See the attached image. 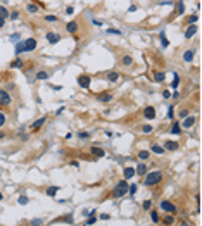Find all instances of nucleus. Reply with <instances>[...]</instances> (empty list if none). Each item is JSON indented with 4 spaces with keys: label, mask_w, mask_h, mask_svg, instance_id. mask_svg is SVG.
Returning a JSON list of instances; mask_svg holds the SVG:
<instances>
[{
    "label": "nucleus",
    "mask_w": 202,
    "mask_h": 226,
    "mask_svg": "<svg viewBox=\"0 0 202 226\" xmlns=\"http://www.w3.org/2000/svg\"><path fill=\"white\" fill-rule=\"evenodd\" d=\"M143 185L145 187H155V185H159L162 181V173L161 171H147L145 174H143Z\"/></svg>",
    "instance_id": "1"
},
{
    "label": "nucleus",
    "mask_w": 202,
    "mask_h": 226,
    "mask_svg": "<svg viewBox=\"0 0 202 226\" xmlns=\"http://www.w3.org/2000/svg\"><path fill=\"white\" fill-rule=\"evenodd\" d=\"M128 193V181L126 179H121L119 183H118V187L112 190V197L114 198H121Z\"/></svg>",
    "instance_id": "2"
},
{
    "label": "nucleus",
    "mask_w": 202,
    "mask_h": 226,
    "mask_svg": "<svg viewBox=\"0 0 202 226\" xmlns=\"http://www.w3.org/2000/svg\"><path fill=\"white\" fill-rule=\"evenodd\" d=\"M12 104V97H10V93L7 90L0 88V107H7Z\"/></svg>",
    "instance_id": "3"
},
{
    "label": "nucleus",
    "mask_w": 202,
    "mask_h": 226,
    "mask_svg": "<svg viewBox=\"0 0 202 226\" xmlns=\"http://www.w3.org/2000/svg\"><path fill=\"white\" fill-rule=\"evenodd\" d=\"M76 81H78V85H80L81 88H90V83H92V76L90 74H80L78 78H76Z\"/></svg>",
    "instance_id": "4"
},
{
    "label": "nucleus",
    "mask_w": 202,
    "mask_h": 226,
    "mask_svg": "<svg viewBox=\"0 0 202 226\" xmlns=\"http://www.w3.org/2000/svg\"><path fill=\"white\" fill-rule=\"evenodd\" d=\"M161 209L164 211V212H168V214H176V206L173 204V202H169V200H161Z\"/></svg>",
    "instance_id": "5"
},
{
    "label": "nucleus",
    "mask_w": 202,
    "mask_h": 226,
    "mask_svg": "<svg viewBox=\"0 0 202 226\" xmlns=\"http://www.w3.org/2000/svg\"><path fill=\"white\" fill-rule=\"evenodd\" d=\"M162 147H164V150H168V152H176V150L180 148V143L174 142V140H166Z\"/></svg>",
    "instance_id": "6"
},
{
    "label": "nucleus",
    "mask_w": 202,
    "mask_h": 226,
    "mask_svg": "<svg viewBox=\"0 0 202 226\" xmlns=\"http://www.w3.org/2000/svg\"><path fill=\"white\" fill-rule=\"evenodd\" d=\"M36 45H38L36 38H26L24 40V52H33L36 49Z\"/></svg>",
    "instance_id": "7"
},
{
    "label": "nucleus",
    "mask_w": 202,
    "mask_h": 226,
    "mask_svg": "<svg viewBox=\"0 0 202 226\" xmlns=\"http://www.w3.org/2000/svg\"><path fill=\"white\" fill-rule=\"evenodd\" d=\"M95 98H97V102L107 104V102H111V100H112V93H111V92H102V93H99Z\"/></svg>",
    "instance_id": "8"
},
{
    "label": "nucleus",
    "mask_w": 202,
    "mask_h": 226,
    "mask_svg": "<svg viewBox=\"0 0 202 226\" xmlns=\"http://www.w3.org/2000/svg\"><path fill=\"white\" fill-rule=\"evenodd\" d=\"M47 41L52 43V45H55L57 41H61V35H59V33H52V31H49V33H47Z\"/></svg>",
    "instance_id": "9"
},
{
    "label": "nucleus",
    "mask_w": 202,
    "mask_h": 226,
    "mask_svg": "<svg viewBox=\"0 0 202 226\" xmlns=\"http://www.w3.org/2000/svg\"><path fill=\"white\" fill-rule=\"evenodd\" d=\"M45 123H47V116H41L40 119H36V121L31 124V129H33V131H38V129L45 124Z\"/></svg>",
    "instance_id": "10"
},
{
    "label": "nucleus",
    "mask_w": 202,
    "mask_h": 226,
    "mask_svg": "<svg viewBox=\"0 0 202 226\" xmlns=\"http://www.w3.org/2000/svg\"><path fill=\"white\" fill-rule=\"evenodd\" d=\"M185 121L182 123V128H187V129H190L195 124V116H187V118H183Z\"/></svg>",
    "instance_id": "11"
},
{
    "label": "nucleus",
    "mask_w": 202,
    "mask_h": 226,
    "mask_svg": "<svg viewBox=\"0 0 202 226\" xmlns=\"http://www.w3.org/2000/svg\"><path fill=\"white\" fill-rule=\"evenodd\" d=\"M78 30H80V24H78L76 21H71V23H68V24H66V31H68V33H71V35H74Z\"/></svg>",
    "instance_id": "12"
},
{
    "label": "nucleus",
    "mask_w": 202,
    "mask_h": 226,
    "mask_svg": "<svg viewBox=\"0 0 202 226\" xmlns=\"http://www.w3.org/2000/svg\"><path fill=\"white\" fill-rule=\"evenodd\" d=\"M123 176H124V179H132V178L135 176V167L126 166L124 169H123Z\"/></svg>",
    "instance_id": "13"
},
{
    "label": "nucleus",
    "mask_w": 202,
    "mask_h": 226,
    "mask_svg": "<svg viewBox=\"0 0 202 226\" xmlns=\"http://www.w3.org/2000/svg\"><path fill=\"white\" fill-rule=\"evenodd\" d=\"M143 116L149 119V121H152V119L155 118V109L152 107V105H149V107L143 109Z\"/></svg>",
    "instance_id": "14"
},
{
    "label": "nucleus",
    "mask_w": 202,
    "mask_h": 226,
    "mask_svg": "<svg viewBox=\"0 0 202 226\" xmlns=\"http://www.w3.org/2000/svg\"><path fill=\"white\" fill-rule=\"evenodd\" d=\"M147 171H149V166H147V164H145V162H140V164H138V166L135 167V173H137V174H138V176H143V174H145V173H147Z\"/></svg>",
    "instance_id": "15"
},
{
    "label": "nucleus",
    "mask_w": 202,
    "mask_h": 226,
    "mask_svg": "<svg viewBox=\"0 0 202 226\" xmlns=\"http://www.w3.org/2000/svg\"><path fill=\"white\" fill-rule=\"evenodd\" d=\"M195 33H197V26H195V24H188V28L185 30V38L190 40Z\"/></svg>",
    "instance_id": "16"
},
{
    "label": "nucleus",
    "mask_w": 202,
    "mask_h": 226,
    "mask_svg": "<svg viewBox=\"0 0 202 226\" xmlns=\"http://www.w3.org/2000/svg\"><path fill=\"white\" fill-rule=\"evenodd\" d=\"M150 154L152 152H149V150H138V152H137V157L140 159L142 162H145V161L150 159Z\"/></svg>",
    "instance_id": "17"
},
{
    "label": "nucleus",
    "mask_w": 202,
    "mask_h": 226,
    "mask_svg": "<svg viewBox=\"0 0 202 226\" xmlns=\"http://www.w3.org/2000/svg\"><path fill=\"white\" fill-rule=\"evenodd\" d=\"M164 79H166V73H164V71H155V73H154V81H155V83H164Z\"/></svg>",
    "instance_id": "18"
},
{
    "label": "nucleus",
    "mask_w": 202,
    "mask_h": 226,
    "mask_svg": "<svg viewBox=\"0 0 202 226\" xmlns=\"http://www.w3.org/2000/svg\"><path fill=\"white\" fill-rule=\"evenodd\" d=\"M90 152H92V156H95V157H104L105 156V150L104 148H99V147H92Z\"/></svg>",
    "instance_id": "19"
},
{
    "label": "nucleus",
    "mask_w": 202,
    "mask_h": 226,
    "mask_svg": "<svg viewBox=\"0 0 202 226\" xmlns=\"http://www.w3.org/2000/svg\"><path fill=\"white\" fill-rule=\"evenodd\" d=\"M150 152L157 154V156H161V154H164L166 150H164V147H162V145H157V143H154V145L150 147Z\"/></svg>",
    "instance_id": "20"
},
{
    "label": "nucleus",
    "mask_w": 202,
    "mask_h": 226,
    "mask_svg": "<svg viewBox=\"0 0 202 226\" xmlns=\"http://www.w3.org/2000/svg\"><path fill=\"white\" fill-rule=\"evenodd\" d=\"M193 55H195V52H193V50H185V54H183V60H185V62H192Z\"/></svg>",
    "instance_id": "21"
},
{
    "label": "nucleus",
    "mask_w": 202,
    "mask_h": 226,
    "mask_svg": "<svg viewBox=\"0 0 202 226\" xmlns=\"http://www.w3.org/2000/svg\"><path fill=\"white\" fill-rule=\"evenodd\" d=\"M169 131H171V135H180V133H182V124H180V123H173V126L169 128Z\"/></svg>",
    "instance_id": "22"
},
{
    "label": "nucleus",
    "mask_w": 202,
    "mask_h": 226,
    "mask_svg": "<svg viewBox=\"0 0 202 226\" xmlns=\"http://www.w3.org/2000/svg\"><path fill=\"white\" fill-rule=\"evenodd\" d=\"M176 5H178V9H176V16H182L185 14V4H183V0H176Z\"/></svg>",
    "instance_id": "23"
},
{
    "label": "nucleus",
    "mask_w": 202,
    "mask_h": 226,
    "mask_svg": "<svg viewBox=\"0 0 202 226\" xmlns=\"http://www.w3.org/2000/svg\"><path fill=\"white\" fill-rule=\"evenodd\" d=\"M121 64H123V66H126V68H130V66H133V57H132V55H123Z\"/></svg>",
    "instance_id": "24"
},
{
    "label": "nucleus",
    "mask_w": 202,
    "mask_h": 226,
    "mask_svg": "<svg viewBox=\"0 0 202 226\" xmlns=\"http://www.w3.org/2000/svg\"><path fill=\"white\" fill-rule=\"evenodd\" d=\"M59 190H61L59 187H49L47 190H45V195H49V197H55Z\"/></svg>",
    "instance_id": "25"
},
{
    "label": "nucleus",
    "mask_w": 202,
    "mask_h": 226,
    "mask_svg": "<svg viewBox=\"0 0 202 226\" xmlns=\"http://www.w3.org/2000/svg\"><path fill=\"white\" fill-rule=\"evenodd\" d=\"M137 192H138V185H137V183H132V185H128V193H130L132 197L137 195Z\"/></svg>",
    "instance_id": "26"
},
{
    "label": "nucleus",
    "mask_w": 202,
    "mask_h": 226,
    "mask_svg": "<svg viewBox=\"0 0 202 226\" xmlns=\"http://www.w3.org/2000/svg\"><path fill=\"white\" fill-rule=\"evenodd\" d=\"M118 79H119V73H116V71H112V73L107 74V81H111V83L118 81Z\"/></svg>",
    "instance_id": "27"
},
{
    "label": "nucleus",
    "mask_w": 202,
    "mask_h": 226,
    "mask_svg": "<svg viewBox=\"0 0 202 226\" xmlns=\"http://www.w3.org/2000/svg\"><path fill=\"white\" fill-rule=\"evenodd\" d=\"M178 86H180V74H176V73H174V76H173V83H171V88L176 90Z\"/></svg>",
    "instance_id": "28"
},
{
    "label": "nucleus",
    "mask_w": 202,
    "mask_h": 226,
    "mask_svg": "<svg viewBox=\"0 0 202 226\" xmlns=\"http://www.w3.org/2000/svg\"><path fill=\"white\" fill-rule=\"evenodd\" d=\"M50 74L47 71H36V79H49Z\"/></svg>",
    "instance_id": "29"
},
{
    "label": "nucleus",
    "mask_w": 202,
    "mask_h": 226,
    "mask_svg": "<svg viewBox=\"0 0 202 226\" xmlns=\"http://www.w3.org/2000/svg\"><path fill=\"white\" fill-rule=\"evenodd\" d=\"M21 52H24V40L17 41V45H16V55H19Z\"/></svg>",
    "instance_id": "30"
},
{
    "label": "nucleus",
    "mask_w": 202,
    "mask_h": 226,
    "mask_svg": "<svg viewBox=\"0 0 202 226\" xmlns=\"http://www.w3.org/2000/svg\"><path fill=\"white\" fill-rule=\"evenodd\" d=\"M26 10L31 12V14H36V12H38V5H35V4H28V5H26Z\"/></svg>",
    "instance_id": "31"
},
{
    "label": "nucleus",
    "mask_w": 202,
    "mask_h": 226,
    "mask_svg": "<svg viewBox=\"0 0 202 226\" xmlns=\"http://www.w3.org/2000/svg\"><path fill=\"white\" fill-rule=\"evenodd\" d=\"M9 10L5 9V7H4V5H0V17H4V19H7V17H9Z\"/></svg>",
    "instance_id": "32"
},
{
    "label": "nucleus",
    "mask_w": 202,
    "mask_h": 226,
    "mask_svg": "<svg viewBox=\"0 0 202 226\" xmlns=\"http://www.w3.org/2000/svg\"><path fill=\"white\" fill-rule=\"evenodd\" d=\"M159 40H161V45H162V49H166V47L169 45V41H168V38H166V35H164V33H161V36H159Z\"/></svg>",
    "instance_id": "33"
},
{
    "label": "nucleus",
    "mask_w": 202,
    "mask_h": 226,
    "mask_svg": "<svg viewBox=\"0 0 202 226\" xmlns=\"http://www.w3.org/2000/svg\"><path fill=\"white\" fill-rule=\"evenodd\" d=\"M90 137H92L90 131H80V133H78V138H81V140H88Z\"/></svg>",
    "instance_id": "34"
},
{
    "label": "nucleus",
    "mask_w": 202,
    "mask_h": 226,
    "mask_svg": "<svg viewBox=\"0 0 202 226\" xmlns=\"http://www.w3.org/2000/svg\"><path fill=\"white\" fill-rule=\"evenodd\" d=\"M10 68H24V64H23V60L17 57L14 62H10Z\"/></svg>",
    "instance_id": "35"
},
{
    "label": "nucleus",
    "mask_w": 202,
    "mask_h": 226,
    "mask_svg": "<svg viewBox=\"0 0 202 226\" xmlns=\"http://www.w3.org/2000/svg\"><path fill=\"white\" fill-rule=\"evenodd\" d=\"M197 19H199V16H197V14L188 16V17H187V24H195V23H197Z\"/></svg>",
    "instance_id": "36"
},
{
    "label": "nucleus",
    "mask_w": 202,
    "mask_h": 226,
    "mask_svg": "<svg viewBox=\"0 0 202 226\" xmlns=\"http://www.w3.org/2000/svg\"><path fill=\"white\" fill-rule=\"evenodd\" d=\"M162 223H164V225H173V223H174V216H173V214L166 216L164 219H162Z\"/></svg>",
    "instance_id": "37"
},
{
    "label": "nucleus",
    "mask_w": 202,
    "mask_h": 226,
    "mask_svg": "<svg viewBox=\"0 0 202 226\" xmlns=\"http://www.w3.org/2000/svg\"><path fill=\"white\" fill-rule=\"evenodd\" d=\"M17 202H19V206H26V204L30 202V198H28L26 195H21L19 198H17Z\"/></svg>",
    "instance_id": "38"
},
{
    "label": "nucleus",
    "mask_w": 202,
    "mask_h": 226,
    "mask_svg": "<svg viewBox=\"0 0 202 226\" xmlns=\"http://www.w3.org/2000/svg\"><path fill=\"white\" fill-rule=\"evenodd\" d=\"M150 217H152V223H161V219H159V214H157L155 211H150Z\"/></svg>",
    "instance_id": "39"
},
{
    "label": "nucleus",
    "mask_w": 202,
    "mask_h": 226,
    "mask_svg": "<svg viewBox=\"0 0 202 226\" xmlns=\"http://www.w3.org/2000/svg\"><path fill=\"white\" fill-rule=\"evenodd\" d=\"M150 207H152V200H143V204H142L143 211H150Z\"/></svg>",
    "instance_id": "40"
},
{
    "label": "nucleus",
    "mask_w": 202,
    "mask_h": 226,
    "mask_svg": "<svg viewBox=\"0 0 202 226\" xmlns=\"http://www.w3.org/2000/svg\"><path fill=\"white\" fill-rule=\"evenodd\" d=\"M95 223H97V217H95V214H92L90 217H88V219H86V221H85V225H95Z\"/></svg>",
    "instance_id": "41"
},
{
    "label": "nucleus",
    "mask_w": 202,
    "mask_h": 226,
    "mask_svg": "<svg viewBox=\"0 0 202 226\" xmlns=\"http://www.w3.org/2000/svg\"><path fill=\"white\" fill-rule=\"evenodd\" d=\"M142 131L143 133H152L154 131V126L152 124H145V126H142Z\"/></svg>",
    "instance_id": "42"
},
{
    "label": "nucleus",
    "mask_w": 202,
    "mask_h": 226,
    "mask_svg": "<svg viewBox=\"0 0 202 226\" xmlns=\"http://www.w3.org/2000/svg\"><path fill=\"white\" fill-rule=\"evenodd\" d=\"M107 33H109V35H119V36L123 35L121 30H114V28H107Z\"/></svg>",
    "instance_id": "43"
},
{
    "label": "nucleus",
    "mask_w": 202,
    "mask_h": 226,
    "mask_svg": "<svg viewBox=\"0 0 202 226\" xmlns=\"http://www.w3.org/2000/svg\"><path fill=\"white\" fill-rule=\"evenodd\" d=\"M59 19V17H57V16H54V14H47V16H45V21H49V23H55V21Z\"/></svg>",
    "instance_id": "44"
},
{
    "label": "nucleus",
    "mask_w": 202,
    "mask_h": 226,
    "mask_svg": "<svg viewBox=\"0 0 202 226\" xmlns=\"http://www.w3.org/2000/svg\"><path fill=\"white\" fill-rule=\"evenodd\" d=\"M5 121H7V118H5V114L4 112H0V128L5 124Z\"/></svg>",
    "instance_id": "45"
},
{
    "label": "nucleus",
    "mask_w": 202,
    "mask_h": 226,
    "mask_svg": "<svg viewBox=\"0 0 202 226\" xmlns=\"http://www.w3.org/2000/svg\"><path fill=\"white\" fill-rule=\"evenodd\" d=\"M173 116H174V107L171 105V107L168 109V118H169V119H173Z\"/></svg>",
    "instance_id": "46"
},
{
    "label": "nucleus",
    "mask_w": 202,
    "mask_h": 226,
    "mask_svg": "<svg viewBox=\"0 0 202 226\" xmlns=\"http://www.w3.org/2000/svg\"><path fill=\"white\" fill-rule=\"evenodd\" d=\"M30 225H33V226H40V225H43V221H41V219H33V221H30Z\"/></svg>",
    "instance_id": "47"
},
{
    "label": "nucleus",
    "mask_w": 202,
    "mask_h": 226,
    "mask_svg": "<svg viewBox=\"0 0 202 226\" xmlns=\"http://www.w3.org/2000/svg\"><path fill=\"white\" fill-rule=\"evenodd\" d=\"M9 17H10L12 21H14V19H17V17H19V12H16V10H14V12H10V14H9Z\"/></svg>",
    "instance_id": "48"
},
{
    "label": "nucleus",
    "mask_w": 202,
    "mask_h": 226,
    "mask_svg": "<svg viewBox=\"0 0 202 226\" xmlns=\"http://www.w3.org/2000/svg\"><path fill=\"white\" fill-rule=\"evenodd\" d=\"M188 116V109H182L180 110V118H187Z\"/></svg>",
    "instance_id": "49"
},
{
    "label": "nucleus",
    "mask_w": 202,
    "mask_h": 226,
    "mask_svg": "<svg viewBox=\"0 0 202 226\" xmlns=\"http://www.w3.org/2000/svg\"><path fill=\"white\" fill-rule=\"evenodd\" d=\"M73 12H74V7H73V5H69V7L66 9V14H68V16H73Z\"/></svg>",
    "instance_id": "50"
},
{
    "label": "nucleus",
    "mask_w": 202,
    "mask_h": 226,
    "mask_svg": "<svg viewBox=\"0 0 202 226\" xmlns=\"http://www.w3.org/2000/svg\"><path fill=\"white\" fill-rule=\"evenodd\" d=\"M28 138H30V135H26V133L24 135H19V140H23V142H26Z\"/></svg>",
    "instance_id": "51"
},
{
    "label": "nucleus",
    "mask_w": 202,
    "mask_h": 226,
    "mask_svg": "<svg viewBox=\"0 0 202 226\" xmlns=\"http://www.w3.org/2000/svg\"><path fill=\"white\" fill-rule=\"evenodd\" d=\"M162 97H164V98H171V93H169V90H166V92L162 93Z\"/></svg>",
    "instance_id": "52"
},
{
    "label": "nucleus",
    "mask_w": 202,
    "mask_h": 226,
    "mask_svg": "<svg viewBox=\"0 0 202 226\" xmlns=\"http://www.w3.org/2000/svg\"><path fill=\"white\" fill-rule=\"evenodd\" d=\"M69 164H71L73 167H80V162H78V161H71Z\"/></svg>",
    "instance_id": "53"
},
{
    "label": "nucleus",
    "mask_w": 202,
    "mask_h": 226,
    "mask_svg": "<svg viewBox=\"0 0 202 226\" xmlns=\"http://www.w3.org/2000/svg\"><path fill=\"white\" fill-rule=\"evenodd\" d=\"M171 98H174V100H178V98H180V93H178V92L174 90V93H173V95H171Z\"/></svg>",
    "instance_id": "54"
},
{
    "label": "nucleus",
    "mask_w": 202,
    "mask_h": 226,
    "mask_svg": "<svg viewBox=\"0 0 202 226\" xmlns=\"http://www.w3.org/2000/svg\"><path fill=\"white\" fill-rule=\"evenodd\" d=\"M17 38H19V33H14L12 36H9V40H17Z\"/></svg>",
    "instance_id": "55"
},
{
    "label": "nucleus",
    "mask_w": 202,
    "mask_h": 226,
    "mask_svg": "<svg viewBox=\"0 0 202 226\" xmlns=\"http://www.w3.org/2000/svg\"><path fill=\"white\" fill-rule=\"evenodd\" d=\"M135 10H137V5H130L128 7V12H135Z\"/></svg>",
    "instance_id": "56"
},
{
    "label": "nucleus",
    "mask_w": 202,
    "mask_h": 226,
    "mask_svg": "<svg viewBox=\"0 0 202 226\" xmlns=\"http://www.w3.org/2000/svg\"><path fill=\"white\" fill-rule=\"evenodd\" d=\"M4 26H5V19H4V17H0V28H4Z\"/></svg>",
    "instance_id": "57"
},
{
    "label": "nucleus",
    "mask_w": 202,
    "mask_h": 226,
    "mask_svg": "<svg viewBox=\"0 0 202 226\" xmlns=\"http://www.w3.org/2000/svg\"><path fill=\"white\" fill-rule=\"evenodd\" d=\"M93 24H97V26H100V24H102V21H100V19H93Z\"/></svg>",
    "instance_id": "58"
},
{
    "label": "nucleus",
    "mask_w": 202,
    "mask_h": 226,
    "mask_svg": "<svg viewBox=\"0 0 202 226\" xmlns=\"http://www.w3.org/2000/svg\"><path fill=\"white\" fill-rule=\"evenodd\" d=\"M100 219H109V214H100Z\"/></svg>",
    "instance_id": "59"
},
{
    "label": "nucleus",
    "mask_w": 202,
    "mask_h": 226,
    "mask_svg": "<svg viewBox=\"0 0 202 226\" xmlns=\"http://www.w3.org/2000/svg\"><path fill=\"white\" fill-rule=\"evenodd\" d=\"M2 138H5V135H4V133H2V131H0V140H2Z\"/></svg>",
    "instance_id": "60"
},
{
    "label": "nucleus",
    "mask_w": 202,
    "mask_h": 226,
    "mask_svg": "<svg viewBox=\"0 0 202 226\" xmlns=\"http://www.w3.org/2000/svg\"><path fill=\"white\" fill-rule=\"evenodd\" d=\"M0 200H4V195H2V193H0Z\"/></svg>",
    "instance_id": "61"
}]
</instances>
